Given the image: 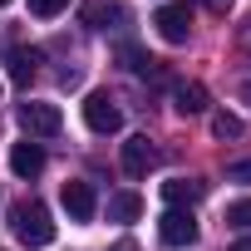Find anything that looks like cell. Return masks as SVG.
<instances>
[{
	"label": "cell",
	"instance_id": "obj_14",
	"mask_svg": "<svg viewBox=\"0 0 251 251\" xmlns=\"http://www.w3.org/2000/svg\"><path fill=\"white\" fill-rule=\"evenodd\" d=\"M118 59L128 64L133 74H158V59H153L148 50H138V45H123V50H118Z\"/></svg>",
	"mask_w": 251,
	"mask_h": 251
},
{
	"label": "cell",
	"instance_id": "obj_2",
	"mask_svg": "<svg viewBox=\"0 0 251 251\" xmlns=\"http://www.w3.org/2000/svg\"><path fill=\"white\" fill-rule=\"evenodd\" d=\"M84 123H89L94 133H103V138L123 128V108L108 99V89H94V94L84 99Z\"/></svg>",
	"mask_w": 251,
	"mask_h": 251
},
{
	"label": "cell",
	"instance_id": "obj_16",
	"mask_svg": "<svg viewBox=\"0 0 251 251\" xmlns=\"http://www.w3.org/2000/svg\"><path fill=\"white\" fill-rule=\"evenodd\" d=\"M226 226L251 231V197H241V202H231V207H226Z\"/></svg>",
	"mask_w": 251,
	"mask_h": 251
},
{
	"label": "cell",
	"instance_id": "obj_23",
	"mask_svg": "<svg viewBox=\"0 0 251 251\" xmlns=\"http://www.w3.org/2000/svg\"><path fill=\"white\" fill-rule=\"evenodd\" d=\"M0 5H10V0H0Z\"/></svg>",
	"mask_w": 251,
	"mask_h": 251
},
{
	"label": "cell",
	"instance_id": "obj_8",
	"mask_svg": "<svg viewBox=\"0 0 251 251\" xmlns=\"http://www.w3.org/2000/svg\"><path fill=\"white\" fill-rule=\"evenodd\" d=\"M10 168H15V177H25V182H30V177H40V173H45V148H40V143H30V138H25V143H15V148H10Z\"/></svg>",
	"mask_w": 251,
	"mask_h": 251
},
{
	"label": "cell",
	"instance_id": "obj_9",
	"mask_svg": "<svg viewBox=\"0 0 251 251\" xmlns=\"http://www.w3.org/2000/svg\"><path fill=\"white\" fill-rule=\"evenodd\" d=\"M35 64H40V50H5V74H10V84H20V89H30V79H35Z\"/></svg>",
	"mask_w": 251,
	"mask_h": 251
},
{
	"label": "cell",
	"instance_id": "obj_7",
	"mask_svg": "<svg viewBox=\"0 0 251 251\" xmlns=\"http://www.w3.org/2000/svg\"><path fill=\"white\" fill-rule=\"evenodd\" d=\"M148 168H158V148L148 138H128L123 143V173L128 177H148Z\"/></svg>",
	"mask_w": 251,
	"mask_h": 251
},
{
	"label": "cell",
	"instance_id": "obj_12",
	"mask_svg": "<svg viewBox=\"0 0 251 251\" xmlns=\"http://www.w3.org/2000/svg\"><path fill=\"white\" fill-rule=\"evenodd\" d=\"M173 108L177 113H207V89L202 84H173Z\"/></svg>",
	"mask_w": 251,
	"mask_h": 251
},
{
	"label": "cell",
	"instance_id": "obj_6",
	"mask_svg": "<svg viewBox=\"0 0 251 251\" xmlns=\"http://www.w3.org/2000/svg\"><path fill=\"white\" fill-rule=\"evenodd\" d=\"M59 202H64V212L74 217V222H94V212H99V202H94V187L89 182H64L59 187Z\"/></svg>",
	"mask_w": 251,
	"mask_h": 251
},
{
	"label": "cell",
	"instance_id": "obj_19",
	"mask_svg": "<svg viewBox=\"0 0 251 251\" xmlns=\"http://www.w3.org/2000/svg\"><path fill=\"white\" fill-rule=\"evenodd\" d=\"M202 5H207L212 15H226V10H231V0H202Z\"/></svg>",
	"mask_w": 251,
	"mask_h": 251
},
{
	"label": "cell",
	"instance_id": "obj_17",
	"mask_svg": "<svg viewBox=\"0 0 251 251\" xmlns=\"http://www.w3.org/2000/svg\"><path fill=\"white\" fill-rule=\"evenodd\" d=\"M64 5H69V0H30V15H40V20H54Z\"/></svg>",
	"mask_w": 251,
	"mask_h": 251
},
{
	"label": "cell",
	"instance_id": "obj_1",
	"mask_svg": "<svg viewBox=\"0 0 251 251\" xmlns=\"http://www.w3.org/2000/svg\"><path fill=\"white\" fill-rule=\"evenodd\" d=\"M10 222H15V236L25 246H50L54 241V222H50V207L45 202H15Z\"/></svg>",
	"mask_w": 251,
	"mask_h": 251
},
{
	"label": "cell",
	"instance_id": "obj_5",
	"mask_svg": "<svg viewBox=\"0 0 251 251\" xmlns=\"http://www.w3.org/2000/svg\"><path fill=\"white\" fill-rule=\"evenodd\" d=\"M20 123H25L30 138H54V133L64 128V113H59L54 103H25V108H20Z\"/></svg>",
	"mask_w": 251,
	"mask_h": 251
},
{
	"label": "cell",
	"instance_id": "obj_3",
	"mask_svg": "<svg viewBox=\"0 0 251 251\" xmlns=\"http://www.w3.org/2000/svg\"><path fill=\"white\" fill-rule=\"evenodd\" d=\"M158 241H163V246H173V251L192 246V241H197V222H192V212L168 207V212L158 217Z\"/></svg>",
	"mask_w": 251,
	"mask_h": 251
},
{
	"label": "cell",
	"instance_id": "obj_20",
	"mask_svg": "<svg viewBox=\"0 0 251 251\" xmlns=\"http://www.w3.org/2000/svg\"><path fill=\"white\" fill-rule=\"evenodd\" d=\"M231 251H251V236H241V241H236V246H231Z\"/></svg>",
	"mask_w": 251,
	"mask_h": 251
},
{
	"label": "cell",
	"instance_id": "obj_22",
	"mask_svg": "<svg viewBox=\"0 0 251 251\" xmlns=\"http://www.w3.org/2000/svg\"><path fill=\"white\" fill-rule=\"evenodd\" d=\"M246 99H251V84H246Z\"/></svg>",
	"mask_w": 251,
	"mask_h": 251
},
{
	"label": "cell",
	"instance_id": "obj_15",
	"mask_svg": "<svg viewBox=\"0 0 251 251\" xmlns=\"http://www.w3.org/2000/svg\"><path fill=\"white\" fill-rule=\"evenodd\" d=\"M212 133H217L222 143H226V138H241V118H236V113H217V118H212Z\"/></svg>",
	"mask_w": 251,
	"mask_h": 251
},
{
	"label": "cell",
	"instance_id": "obj_11",
	"mask_svg": "<svg viewBox=\"0 0 251 251\" xmlns=\"http://www.w3.org/2000/svg\"><path fill=\"white\" fill-rule=\"evenodd\" d=\"M108 20H128V10H123L118 0H89V5H84V25L108 30Z\"/></svg>",
	"mask_w": 251,
	"mask_h": 251
},
{
	"label": "cell",
	"instance_id": "obj_10",
	"mask_svg": "<svg viewBox=\"0 0 251 251\" xmlns=\"http://www.w3.org/2000/svg\"><path fill=\"white\" fill-rule=\"evenodd\" d=\"M202 182H192V177H173V182H163V202L168 207H192V202H202Z\"/></svg>",
	"mask_w": 251,
	"mask_h": 251
},
{
	"label": "cell",
	"instance_id": "obj_21",
	"mask_svg": "<svg viewBox=\"0 0 251 251\" xmlns=\"http://www.w3.org/2000/svg\"><path fill=\"white\" fill-rule=\"evenodd\" d=\"M113 251H138V246H133V241H118V246H113Z\"/></svg>",
	"mask_w": 251,
	"mask_h": 251
},
{
	"label": "cell",
	"instance_id": "obj_18",
	"mask_svg": "<svg viewBox=\"0 0 251 251\" xmlns=\"http://www.w3.org/2000/svg\"><path fill=\"white\" fill-rule=\"evenodd\" d=\"M226 182H251V158H241V163H226Z\"/></svg>",
	"mask_w": 251,
	"mask_h": 251
},
{
	"label": "cell",
	"instance_id": "obj_13",
	"mask_svg": "<svg viewBox=\"0 0 251 251\" xmlns=\"http://www.w3.org/2000/svg\"><path fill=\"white\" fill-rule=\"evenodd\" d=\"M138 212H143L138 192H113L108 197V222H138Z\"/></svg>",
	"mask_w": 251,
	"mask_h": 251
},
{
	"label": "cell",
	"instance_id": "obj_4",
	"mask_svg": "<svg viewBox=\"0 0 251 251\" xmlns=\"http://www.w3.org/2000/svg\"><path fill=\"white\" fill-rule=\"evenodd\" d=\"M153 25H158V35L168 45H187V35H192V5H187V0H173V5H163L153 15Z\"/></svg>",
	"mask_w": 251,
	"mask_h": 251
}]
</instances>
